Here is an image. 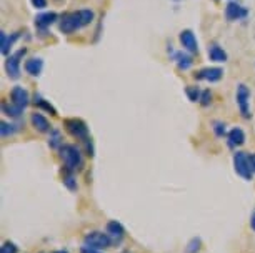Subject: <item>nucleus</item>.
<instances>
[{"label":"nucleus","instance_id":"obj_2","mask_svg":"<svg viewBox=\"0 0 255 253\" xmlns=\"http://www.w3.org/2000/svg\"><path fill=\"white\" fill-rule=\"evenodd\" d=\"M60 159L64 162L67 171H75L84 167V157H82V152L75 145H62Z\"/></svg>","mask_w":255,"mask_h":253},{"label":"nucleus","instance_id":"obj_6","mask_svg":"<svg viewBox=\"0 0 255 253\" xmlns=\"http://www.w3.org/2000/svg\"><path fill=\"white\" fill-rule=\"evenodd\" d=\"M235 100H237L239 110L242 113L244 118H250L252 113H250V90L247 88V85L240 84L237 87V93H235Z\"/></svg>","mask_w":255,"mask_h":253},{"label":"nucleus","instance_id":"obj_5","mask_svg":"<svg viewBox=\"0 0 255 253\" xmlns=\"http://www.w3.org/2000/svg\"><path fill=\"white\" fill-rule=\"evenodd\" d=\"M234 169L237 171V175L242 176L244 180H252L254 171L250 169L249 164V155L245 152H237L234 155Z\"/></svg>","mask_w":255,"mask_h":253},{"label":"nucleus","instance_id":"obj_33","mask_svg":"<svg viewBox=\"0 0 255 253\" xmlns=\"http://www.w3.org/2000/svg\"><path fill=\"white\" fill-rule=\"evenodd\" d=\"M250 227H252V230L255 232V212L252 213V217H250Z\"/></svg>","mask_w":255,"mask_h":253},{"label":"nucleus","instance_id":"obj_35","mask_svg":"<svg viewBox=\"0 0 255 253\" xmlns=\"http://www.w3.org/2000/svg\"><path fill=\"white\" fill-rule=\"evenodd\" d=\"M122 253H130V252H128V250H125V252H122Z\"/></svg>","mask_w":255,"mask_h":253},{"label":"nucleus","instance_id":"obj_26","mask_svg":"<svg viewBox=\"0 0 255 253\" xmlns=\"http://www.w3.org/2000/svg\"><path fill=\"white\" fill-rule=\"evenodd\" d=\"M187 95H189V98L192 100V102H199L202 93L199 92V88L197 87H189L187 88Z\"/></svg>","mask_w":255,"mask_h":253},{"label":"nucleus","instance_id":"obj_24","mask_svg":"<svg viewBox=\"0 0 255 253\" xmlns=\"http://www.w3.org/2000/svg\"><path fill=\"white\" fill-rule=\"evenodd\" d=\"M35 105H38V107H42V108H45V110H49L52 115H57V110L54 107H52L50 103H47L44 98L42 97H38V95H35Z\"/></svg>","mask_w":255,"mask_h":253},{"label":"nucleus","instance_id":"obj_18","mask_svg":"<svg viewBox=\"0 0 255 253\" xmlns=\"http://www.w3.org/2000/svg\"><path fill=\"white\" fill-rule=\"evenodd\" d=\"M22 110H23V108H20L18 105H15L13 102H10V103H5V102H3V103H2V112L5 113L7 117L18 118V117L22 115Z\"/></svg>","mask_w":255,"mask_h":253},{"label":"nucleus","instance_id":"obj_17","mask_svg":"<svg viewBox=\"0 0 255 253\" xmlns=\"http://www.w3.org/2000/svg\"><path fill=\"white\" fill-rule=\"evenodd\" d=\"M209 57H210V60H214V62H227V54H225V50L220 49L217 44H212L209 47Z\"/></svg>","mask_w":255,"mask_h":253},{"label":"nucleus","instance_id":"obj_15","mask_svg":"<svg viewBox=\"0 0 255 253\" xmlns=\"http://www.w3.org/2000/svg\"><path fill=\"white\" fill-rule=\"evenodd\" d=\"M229 145L232 147V149H235V147H240L245 143V132L242 130V128H232V130L229 132Z\"/></svg>","mask_w":255,"mask_h":253},{"label":"nucleus","instance_id":"obj_8","mask_svg":"<svg viewBox=\"0 0 255 253\" xmlns=\"http://www.w3.org/2000/svg\"><path fill=\"white\" fill-rule=\"evenodd\" d=\"M179 39H180L182 47H184L187 52H190V54H197V52H199V44H197V39H195L194 32H192L190 28L182 30Z\"/></svg>","mask_w":255,"mask_h":253},{"label":"nucleus","instance_id":"obj_25","mask_svg":"<svg viewBox=\"0 0 255 253\" xmlns=\"http://www.w3.org/2000/svg\"><path fill=\"white\" fill-rule=\"evenodd\" d=\"M17 252H18V248L15 243H12V242H5L0 247V253H17Z\"/></svg>","mask_w":255,"mask_h":253},{"label":"nucleus","instance_id":"obj_34","mask_svg":"<svg viewBox=\"0 0 255 253\" xmlns=\"http://www.w3.org/2000/svg\"><path fill=\"white\" fill-rule=\"evenodd\" d=\"M54 253H67V252H54Z\"/></svg>","mask_w":255,"mask_h":253},{"label":"nucleus","instance_id":"obj_9","mask_svg":"<svg viewBox=\"0 0 255 253\" xmlns=\"http://www.w3.org/2000/svg\"><path fill=\"white\" fill-rule=\"evenodd\" d=\"M224 75V70L219 67H209V69H202L200 72L195 74V79L199 80H207V82H219Z\"/></svg>","mask_w":255,"mask_h":253},{"label":"nucleus","instance_id":"obj_4","mask_svg":"<svg viewBox=\"0 0 255 253\" xmlns=\"http://www.w3.org/2000/svg\"><path fill=\"white\" fill-rule=\"evenodd\" d=\"M64 125L67 128V132L74 138H77V140L85 142L89 138V127H87V123L84 120H80V118H67L64 122Z\"/></svg>","mask_w":255,"mask_h":253},{"label":"nucleus","instance_id":"obj_29","mask_svg":"<svg viewBox=\"0 0 255 253\" xmlns=\"http://www.w3.org/2000/svg\"><path fill=\"white\" fill-rule=\"evenodd\" d=\"M212 102V93H210V90H205V92H202L200 95V103L204 105V107H207Z\"/></svg>","mask_w":255,"mask_h":253},{"label":"nucleus","instance_id":"obj_11","mask_svg":"<svg viewBox=\"0 0 255 253\" xmlns=\"http://www.w3.org/2000/svg\"><path fill=\"white\" fill-rule=\"evenodd\" d=\"M10 98H12V102L15 105H18L20 108H25L28 105V100H30L28 92L23 87H13L12 92H10Z\"/></svg>","mask_w":255,"mask_h":253},{"label":"nucleus","instance_id":"obj_21","mask_svg":"<svg viewBox=\"0 0 255 253\" xmlns=\"http://www.w3.org/2000/svg\"><path fill=\"white\" fill-rule=\"evenodd\" d=\"M17 130H18L17 125H12V123H7V122H2V123H0V133H2V137H3V138L15 135Z\"/></svg>","mask_w":255,"mask_h":253},{"label":"nucleus","instance_id":"obj_13","mask_svg":"<svg viewBox=\"0 0 255 253\" xmlns=\"http://www.w3.org/2000/svg\"><path fill=\"white\" fill-rule=\"evenodd\" d=\"M25 70L27 74H30L32 77H38L44 70V60L38 59V57H33V59H28L25 62Z\"/></svg>","mask_w":255,"mask_h":253},{"label":"nucleus","instance_id":"obj_7","mask_svg":"<svg viewBox=\"0 0 255 253\" xmlns=\"http://www.w3.org/2000/svg\"><path fill=\"white\" fill-rule=\"evenodd\" d=\"M25 49H20L18 52H15L13 55H8L5 60V70L10 79H18L20 77V59L25 55Z\"/></svg>","mask_w":255,"mask_h":253},{"label":"nucleus","instance_id":"obj_30","mask_svg":"<svg viewBox=\"0 0 255 253\" xmlns=\"http://www.w3.org/2000/svg\"><path fill=\"white\" fill-rule=\"evenodd\" d=\"M32 5L35 8H45L47 7V0H32Z\"/></svg>","mask_w":255,"mask_h":253},{"label":"nucleus","instance_id":"obj_27","mask_svg":"<svg viewBox=\"0 0 255 253\" xmlns=\"http://www.w3.org/2000/svg\"><path fill=\"white\" fill-rule=\"evenodd\" d=\"M64 183H65V187L69 190H75L77 188V182H75L74 175H72V171H69V175L64 178Z\"/></svg>","mask_w":255,"mask_h":253},{"label":"nucleus","instance_id":"obj_23","mask_svg":"<svg viewBox=\"0 0 255 253\" xmlns=\"http://www.w3.org/2000/svg\"><path fill=\"white\" fill-rule=\"evenodd\" d=\"M200 247H202V240L200 238H192V240L189 242V245H187L185 252L187 253H199L200 252Z\"/></svg>","mask_w":255,"mask_h":253},{"label":"nucleus","instance_id":"obj_22","mask_svg":"<svg viewBox=\"0 0 255 253\" xmlns=\"http://www.w3.org/2000/svg\"><path fill=\"white\" fill-rule=\"evenodd\" d=\"M49 145L52 147V149H59V150H60V147H62V137H60V132H57V130H52V132H50Z\"/></svg>","mask_w":255,"mask_h":253},{"label":"nucleus","instance_id":"obj_14","mask_svg":"<svg viewBox=\"0 0 255 253\" xmlns=\"http://www.w3.org/2000/svg\"><path fill=\"white\" fill-rule=\"evenodd\" d=\"M107 233L110 235V238L115 242H120L125 235V228L122 223H119L117 220H112L107 223Z\"/></svg>","mask_w":255,"mask_h":253},{"label":"nucleus","instance_id":"obj_12","mask_svg":"<svg viewBox=\"0 0 255 253\" xmlns=\"http://www.w3.org/2000/svg\"><path fill=\"white\" fill-rule=\"evenodd\" d=\"M30 122H32V127L35 128L37 132H40V133H47V132H52V128H50V123L49 120L42 115V113H32V117H30Z\"/></svg>","mask_w":255,"mask_h":253},{"label":"nucleus","instance_id":"obj_10","mask_svg":"<svg viewBox=\"0 0 255 253\" xmlns=\"http://www.w3.org/2000/svg\"><path fill=\"white\" fill-rule=\"evenodd\" d=\"M225 17H227V20L230 22H235V20H240V18L247 17V10L240 5L237 2H229L227 7H225Z\"/></svg>","mask_w":255,"mask_h":253},{"label":"nucleus","instance_id":"obj_20","mask_svg":"<svg viewBox=\"0 0 255 253\" xmlns=\"http://www.w3.org/2000/svg\"><path fill=\"white\" fill-rule=\"evenodd\" d=\"M17 37H18L17 33H15V35H12V37H7V33H5V32L0 33V39H2V54H3V55H7V54H8V49L12 47V44L15 42Z\"/></svg>","mask_w":255,"mask_h":253},{"label":"nucleus","instance_id":"obj_32","mask_svg":"<svg viewBox=\"0 0 255 253\" xmlns=\"http://www.w3.org/2000/svg\"><path fill=\"white\" fill-rule=\"evenodd\" d=\"M82 253H99V250H94V248L84 247V248H82Z\"/></svg>","mask_w":255,"mask_h":253},{"label":"nucleus","instance_id":"obj_19","mask_svg":"<svg viewBox=\"0 0 255 253\" xmlns=\"http://www.w3.org/2000/svg\"><path fill=\"white\" fill-rule=\"evenodd\" d=\"M174 59L177 62V67H179L180 70H187V69H190L192 67V59L189 55H184V54H175L174 55Z\"/></svg>","mask_w":255,"mask_h":253},{"label":"nucleus","instance_id":"obj_1","mask_svg":"<svg viewBox=\"0 0 255 253\" xmlns=\"http://www.w3.org/2000/svg\"><path fill=\"white\" fill-rule=\"evenodd\" d=\"M94 12L89 10V8H82V10H77V12H72V13H67V15L62 18L59 27H60V32L64 33H74L80 28L87 27L92 23L94 20Z\"/></svg>","mask_w":255,"mask_h":253},{"label":"nucleus","instance_id":"obj_28","mask_svg":"<svg viewBox=\"0 0 255 253\" xmlns=\"http://www.w3.org/2000/svg\"><path fill=\"white\" fill-rule=\"evenodd\" d=\"M214 132L217 137H224L225 135V123L222 122H215L214 123Z\"/></svg>","mask_w":255,"mask_h":253},{"label":"nucleus","instance_id":"obj_3","mask_svg":"<svg viewBox=\"0 0 255 253\" xmlns=\"http://www.w3.org/2000/svg\"><path fill=\"white\" fill-rule=\"evenodd\" d=\"M84 245L94 248V250H105V248H110V245H112V238H110L109 233L104 232H90L84 237Z\"/></svg>","mask_w":255,"mask_h":253},{"label":"nucleus","instance_id":"obj_31","mask_svg":"<svg viewBox=\"0 0 255 253\" xmlns=\"http://www.w3.org/2000/svg\"><path fill=\"white\" fill-rule=\"evenodd\" d=\"M249 164H250V169H252V171L255 173V154L249 155Z\"/></svg>","mask_w":255,"mask_h":253},{"label":"nucleus","instance_id":"obj_16","mask_svg":"<svg viewBox=\"0 0 255 253\" xmlns=\"http://www.w3.org/2000/svg\"><path fill=\"white\" fill-rule=\"evenodd\" d=\"M55 20H57V13L55 12H45V13H40V15H37L35 25L38 28H47V27H50Z\"/></svg>","mask_w":255,"mask_h":253}]
</instances>
